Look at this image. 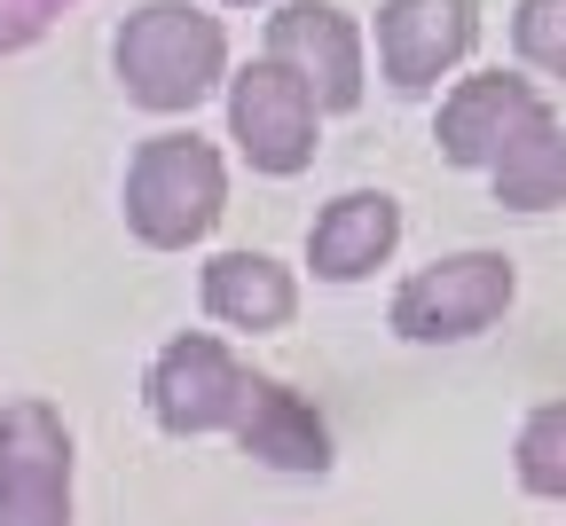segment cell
Listing matches in <instances>:
<instances>
[{"label": "cell", "mask_w": 566, "mask_h": 526, "mask_svg": "<svg viewBox=\"0 0 566 526\" xmlns=\"http://www.w3.org/2000/svg\"><path fill=\"white\" fill-rule=\"evenodd\" d=\"M512 464H520V487H527V495L566 503V401L527 409V424H520V440H512Z\"/></svg>", "instance_id": "4fadbf2b"}, {"label": "cell", "mask_w": 566, "mask_h": 526, "mask_svg": "<svg viewBox=\"0 0 566 526\" xmlns=\"http://www.w3.org/2000/svg\"><path fill=\"white\" fill-rule=\"evenodd\" d=\"M401 244V204L386 189H346L315 212V229H307V267L323 283H363L370 267H386Z\"/></svg>", "instance_id": "30bf717a"}, {"label": "cell", "mask_w": 566, "mask_h": 526, "mask_svg": "<svg viewBox=\"0 0 566 526\" xmlns=\"http://www.w3.org/2000/svg\"><path fill=\"white\" fill-rule=\"evenodd\" d=\"M229 204V166L205 134H150L126 158V229L150 252L197 244Z\"/></svg>", "instance_id": "3957f363"}, {"label": "cell", "mask_w": 566, "mask_h": 526, "mask_svg": "<svg viewBox=\"0 0 566 526\" xmlns=\"http://www.w3.org/2000/svg\"><path fill=\"white\" fill-rule=\"evenodd\" d=\"M520 267L504 252H449L433 267H417L394 291V330L417 346H449V338H480L495 315L512 307Z\"/></svg>", "instance_id": "277c9868"}, {"label": "cell", "mask_w": 566, "mask_h": 526, "mask_svg": "<svg viewBox=\"0 0 566 526\" xmlns=\"http://www.w3.org/2000/svg\"><path fill=\"white\" fill-rule=\"evenodd\" d=\"M48 9H55V0H0V48L32 40V32L48 24Z\"/></svg>", "instance_id": "9a60e30c"}, {"label": "cell", "mask_w": 566, "mask_h": 526, "mask_svg": "<svg viewBox=\"0 0 566 526\" xmlns=\"http://www.w3.org/2000/svg\"><path fill=\"white\" fill-rule=\"evenodd\" d=\"M111 71H118L126 103L174 118V111H197L229 80V32H221V17L189 9V0H142L111 40Z\"/></svg>", "instance_id": "7a4b0ae2"}, {"label": "cell", "mask_w": 566, "mask_h": 526, "mask_svg": "<svg viewBox=\"0 0 566 526\" xmlns=\"http://www.w3.org/2000/svg\"><path fill=\"white\" fill-rule=\"evenodd\" d=\"M488 189L504 212H551L566 204V118L558 111H535L488 166Z\"/></svg>", "instance_id": "7c38bea8"}, {"label": "cell", "mask_w": 566, "mask_h": 526, "mask_svg": "<svg viewBox=\"0 0 566 526\" xmlns=\"http://www.w3.org/2000/svg\"><path fill=\"white\" fill-rule=\"evenodd\" d=\"M0 526H71V424L48 401L0 409Z\"/></svg>", "instance_id": "5b68a950"}, {"label": "cell", "mask_w": 566, "mask_h": 526, "mask_svg": "<svg viewBox=\"0 0 566 526\" xmlns=\"http://www.w3.org/2000/svg\"><path fill=\"white\" fill-rule=\"evenodd\" d=\"M142 401H150L158 432H174V440L229 432L237 448H252V456L275 464V472H331L323 417L292 386H275L252 361H237L212 330L166 338L158 361H150V378H142Z\"/></svg>", "instance_id": "6da1fadb"}, {"label": "cell", "mask_w": 566, "mask_h": 526, "mask_svg": "<svg viewBox=\"0 0 566 526\" xmlns=\"http://www.w3.org/2000/svg\"><path fill=\"white\" fill-rule=\"evenodd\" d=\"M315 126H323V111L307 103V87L283 63L260 55V63H244L229 80V134L252 158V173H300V166H315Z\"/></svg>", "instance_id": "52a82bcc"}, {"label": "cell", "mask_w": 566, "mask_h": 526, "mask_svg": "<svg viewBox=\"0 0 566 526\" xmlns=\"http://www.w3.org/2000/svg\"><path fill=\"white\" fill-rule=\"evenodd\" d=\"M268 63H283L307 87L315 111H354L363 103V32L331 0H283L268 17Z\"/></svg>", "instance_id": "8992f818"}, {"label": "cell", "mask_w": 566, "mask_h": 526, "mask_svg": "<svg viewBox=\"0 0 566 526\" xmlns=\"http://www.w3.org/2000/svg\"><path fill=\"white\" fill-rule=\"evenodd\" d=\"M229 9H252V0H229Z\"/></svg>", "instance_id": "2e32d148"}, {"label": "cell", "mask_w": 566, "mask_h": 526, "mask_svg": "<svg viewBox=\"0 0 566 526\" xmlns=\"http://www.w3.org/2000/svg\"><path fill=\"white\" fill-rule=\"evenodd\" d=\"M535 111H551V103L535 95V80H520V71H472V80H457V95L441 103L433 141H441V158H449V166L488 173V166H495V149H504Z\"/></svg>", "instance_id": "9c48e42d"}, {"label": "cell", "mask_w": 566, "mask_h": 526, "mask_svg": "<svg viewBox=\"0 0 566 526\" xmlns=\"http://www.w3.org/2000/svg\"><path fill=\"white\" fill-rule=\"evenodd\" d=\"M205 315L229 323V330H283L300 315V283L283 260L268 252H212L205 260Z\"/></svg>", "instance_id": "8fae6325"}, {"label": "cell", "mask_w": 566, "mask_h": 526, "mask_svg": "<svg viewBox=\"0 0 566 526\" xmlns=\"http://www.w3.org/2000/svg\"><path fill=\"white\" fill-rule=\"evenodd\" d=\"M512 48L527 71H543V80L566 87V0H520L512 17Z\"/></svg>", "instance_id": "5bb4252c"}, {"label": "cell", "mask_w": 566, "mask_h": 526, "mask_svg": "<svg viewBox=\"0 0 566 526\" xmlns=\"http://www.w3.org/2000/svg\"><path fill=\"white\" fill-rule=\"evenodd\" d=\"M472 40H480L472 0H386L378 9V71L401 95L441 87L449 71L472 55Z\"/></svg>", "instance_id": "ba28073f"}]
</instances>
